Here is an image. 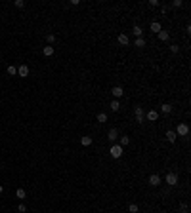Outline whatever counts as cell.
Segmentation results:
<instances>
[{
	"mask_svg": "<svg viewBox=\"0 0 191 213\" xmlns=\"http://www.w3.org/2000/svg\"><path fill=\"white\" fill-rule=\"evenodd\" d=\"M128 211H130V213H138V206L136 204H130V206H128Z\"/></svg>",
	"mask_w": 191,
	"mask_h": 213,
	"instance_id": "obj_24",
	"label": "cell"
},
{
	"mask_svg": "<svg viewBox=\"0 0 191 213\" xmlns=\"http://www.w3.org/2000/svg\"><path fill=\"white\" fill-rule=\"evenodd\" d=\"M54 46H44V48H42V53L46 55V57H50V55H54Z\"/></svg>",
	"mask_w": 191,
	"mask_h": 213,
	"instance_id": "obj_14",
	"label": "cell"
},
{
	"mask_svg": "<svg viewBox=\"0 0 191 213\" xmlns=\"http://www.w3.org/2000/svg\"><path fill=\"white\" fill-rule=\"evenodd\" d=\"M8 74H10V76H13V74H17V67H13V65H10V67H8Z\"/></svg>",
	"mask_w": 191,
	"mask_h": 213,
	"instance_id": "obj_23",
	"label": "cell"
},
{
	"mask_svg": "<svg viewBox=\"0 0 191 213\" xmlns=\"http://www.w3.org/2000/svg\"><path fill=\"white\" fill-rule=\"evenodd\" d=\"M180 6H184L182 0H174V2H172V8H180Z\"/></svg>",
	"mask_w": 191,
	"mask_h": 213,
	"instance_id": "obj_27",
	"label": "cell"
},
{
	"mask_svg": "<svg viewBox=\"0 0 191 213\" xmlns=\"http://www.w3.org/2000/svg\"><path fill=\"white\" fill-rule=\"evenodd\" d=\"M149 29H151V33H155V34L163 30V27H161V23H159V21H153L151 25H149Z\"/></svg>",
	"mask_w": 191,
	"mask_h": 213,
	"instance_id": "obj_9",
	"label": "cell"
},
{
	"mask_svg": "<svg viewBox=\"0 0 191 213\" xmlns=\"http://www.w3.org/2000/svg\"><path fill=\"white\" fill-rule=\"evenodd\" d=\"M145 118H147V120H151V122H155V120H159V112L157 111H149L145 114Z\"/></svg>",
	"mask_w": 191,
	"mask_h": 213,
	"instance_id": "obj_12",
	"label": "cell"
},
{
	"mask_svg": "<svg viewBox=\"0 0 191 213\" xmlns=\"http://www.w3.org/2000/svg\"><path fill=\"white\" fill-rule=\"evenodd\" d=\"M176 139H178L176 131H172V129H168V131H166V141H168V143H174V141H176Z\"/></svg>",
	"mask_w": 191,
	"mask_h": 213,
	"instance_id": "obj_10",
	"label": "cell"
},
{
	"mask_svg": "<svg viewBox=\"0 0 191 213\" xmlns=\"http://www.w3.org/2000/svg\"><path fill=\"white\" fill-rule=\"evenodd\" d=\"M180 211H182V213H187V204H182V206H180Z\"/></svg>",
	"mask_w": 191,
	"mask_h": 213,
	"instance_id": "obj_29",
	"label": "cell"
},
{
	"mask_svg": "<svg viewBox=\"0 0 191 213\" xmlns=\"http://www.w3.org/2000/svg\"><path fill=\"white\" fill-rule=\"evenodd\" d=\"M128 143H130V137H128V135H122L121 137V147H126Z\"/></svg>",
	"mask_w": 191,
	"mask_h": 213,
	"instance_id": "obj_22",
	"label": "cell"
},
{
	"mask_svg": "<svg viewBox=\"0 0 191 213\" xmlns=\"http://www.w3.org/2000/svg\"><path fill=\"white\" fill-rule=\"evenodd\" d=\"M109 108L113 112H118L121 111V103H118V99H115V101H111V105H109Z\"/></svg>",
	"mask_w": 191,
	"mask_h": 213,
	"instance_id": "obj_15",
	"label": "cell"
},
{
	"mask_svg": "<svg viewBox=\"0 0 191 213\" xmlns=\"http://www.w3.org/2000/svg\"><path fill=\"white\" fill-rule=\"evenodd\" d=\"M134 34H136V38H142V34H143V29L140 27V25H134Z\"/></svg>",
	"mask_w": 191,
	"mask_h": 213,
	"instance_id": "obj_16",
	"label": "cell"
},
{
	"mask_svg": "<svg viewBox=\"0 0 191 213\" xmlns=\"http://www.w3.org/2000/svg\"><path fill=\"white\" fill-rule=\"evenodd\" d=\"M46 40H48V44H54L55 42V34H48V36H46Z\"/></svg>",
	"mask_w": 191,
	"mask_h": 213,
	"instance_id": "obj_25",
	"label": "cell"
},
{
	"mask_svg": "<svg viewBox=\"0 0 191 213\" xmlns=\"http://www.w3.org/2000/svg\"><path fill=\"white\" fill-rule=\"evenodd\" d=\"M164 183H166V185H170V186L178 185V175H176V173H168L166 177H164Z\"/></svg>",
	"mask_w": 191,
	"mask_h": 213,
	"instance_id": "obj_4",
	"label": "cell"
},
{
	"mask_svg": "<svg viewBox=\"0 0 191 213\" xmlns=\"http://www.w3.org/2000/svg\"><path fill=\"white\" fill-rule=\"evenodd\" d=\"M111 93H113V97H115V99H118V97H122V93H124V90H122L121 86H115L111 90Z\"/></svg>",
	"mask_w": 191,
	"mask_h": 213,
	"instance_id": "obj_8",
	"label": "cell"
},
{
	"mask_svg": "<svg viewBox=\"0 0 191 213\" xmlns=\"http://www.w3.org/2000/svg\"><path fill=\"white\" fill-rule=\"evenodd\" d=\"M134 46H136V48H143V46H145V40H143V36H142V38H136V40H134Z\"/></svg>",
	"mask_w": 191,
	"mask_h": 213,
	"instance_id": "obj_20",
	"label": "cell"
},
{
	"mask_svg": "<svg viewBox=\"0 0 191 213\" xmlns=\"http://www.w3.org/2000/svg\"><path fill=\"white\" fill-rule=\"evenodd\" d=\"M15 196H17L19 200H25V198H27V192H25V189H17V190H15Z\"/></svg>",
	"mask_w": 191,
	"mask_h": 213,
	"instance_id": "obj_18",
	"label": "cell"
},
{
	"mask_svg": "<svg viewBox=\"0 0 191 213\" xmlns=\"http://www.w3.org/2000/svg\"><path fill=\"white\" fill-rule=\"evenodd\" d=\"M157 36H159V40H163V42H168V38H170L168 30H161V33H157Z\"/></svg>",
	"mask_w": 191,
	"mask_h": 213,
	"instance_id": "obj_13",
	"label": "cell"
},
{
	"mask_svg": "<svg viewBox=\"0 0 191 213\" xmlns=\"http://www.w3.org/2000/svg\"><path fill=\"white\" fill-rule=\"evenodd\" d=\"M107 139H109V141H117V139H118V129L117 128H111L109 133H107Z\"/></svg>",
	"mask_w": 191,
	"mask_h": 213,
	"instance_id": "obj_6",
	"label": "cell"
},
{
	"mask_svg": "<svg viewBox=\"0 0 191 213\" xmlns=\"http://www.w3.org/2000/svg\"><path fill=\"white\" fill-rule=\"evenodd\" d=\"M134 114H136V122L138 124H143V120H145V112H143V108L142 107H136Z\"/></svg>",
	"mask_w": 191,
	"mask_h": 213,
	"instance_id": "obj_3",
	"label": "cell"
},
{
	"mask_svg": "<svg viewBox=\"0 0 191 213\" xmlns=\"http://www.w3.org/2000/svg\"><path fill=\"white\" fill-rule=\"evenodd\" d=\"M17 74H19V76H27V74H29V67H27V65H19V67H17Z\"/></svg>",
	"mask_w": 191,
	"mask_h": 213,
	"instance_id": "obj_11",
	"label": "cell"
},
{
	"mask_svg": "<svg viewBox=\"0 0 191 213\" xmlns=\"http://www.w3.org/2000/svg\"><path fill=\"white\" fill-rule=\"evenodd\" d=\"M0 169H2V168H0Z\"/></svg>",
	"mask_w": 191,
	"mask_h": 213,
	"instance_id": "obj_33",
	"label": "cell"
},
{
	"mask_svg": "<svg viewBox=\"0 0 191 213\" xmlns=\"http://www.w3.org/2000/svg\"><path fill=\"white\" fill-rule=\"evenodd\" d=\"M17 211L25 213V211H27V206H25V204H19V206H17Z\"/></svg>",
	"mask_w": 191,
	"mask_h": 213,
	"instance_id": "obj_28",
	"label": "cell"
},
{
	"mask_svg": "<svg viewBox=\"0 0 191 213\" xmlns=\"http://www.w3.org/2000/svg\"><path fill=\"white\" fill-rule=\"evenodd\" d=\"M149 185H151V186H159V185H161V175H157V173L149 175Z\"/></svg>",
	"mask_w": 191,
	"mask_h": 213,
	"instance_id": "obj_5",
	"label": "cell"
},
{
	"mask_svg": "<svg viewBox=\"0 0 191 213\" xmlns=\"http://www.w3.org/2000/svg\"><path fill=\"white\" fill-rule=\"evenodd\" d=\"M187 133H189V126L185 122H180L178 128H176V135H182L184 137V135H187Z\"/></svg>",
	"mask_w": 191,
	"mask_h": 213,
	"instance_id": "obj_1",
	"label": "cell"
},
{
	"mask_svg": "<svg viewBox=\"0 0 191 213\" xmlns=\"http://www.w3.org/2000/svg\"><path fill=\"white\" fill-rule=\"evenodd\" d=\"M80 145H82V147H90V145H92V137H90V135L82 137V139H80Z\"/></svg>",
	"mask_w": 191,
	"mask_h": 213,
	"instance_id": "obj_17",
	"label": "cell"
},
{
	"mask_svg": "<svg viewBox=\"0 0 191 213\" xmlns=\"http://www.w3.org/2000/svg\"><path fill=\"white\" fill-rule=\"evenodd\" d=\"M97 122H100V124H105V122H107V114H105V112H100V114H97Z\"/></svg>",
	"mask_w": 191,
	"mask_h": 213,
	"instance_id": "obj_21",
	"label": "cell"
},
{
	"mask_svg": "<svg viewBox=\"0 0 191 213\" xmlns=\"http://www.w3.org/2000/svg\"><path fill=\"white\" fill-rule=\"evenodd\" d=\"M161 111H163V114H170V112H172V105H168V103H164V105L161 107Z\"/></svg>",
	"mask_w": 191,
	"mask_h": 213,
	"instance_id": "obj_19",
	"label": "cell"
},
{
	"mask_svg": "<svg viewBox=\"0 0 191 213\" xmlns=\"http://www.w3.org/2000/svg\"><path fill=\"white\" fill-rule=\"evenodd\" d=\"M109 152H111V158H121L122 156V147L121 145H113Z\"/></svg>",
	"mask_w": 191,
	"mask_h": 213,
	"instance_id": "obj_2",
	"label": "cell"
},
{
	"mask_svg": "<svg viewBox=\"0 0 191 213\" xmlns=\"http://www.w3.org/2000/svg\"><path fill=\"white\" fill-rule=\"evenodd\" d=\"M149 6H153V8H157V6H159V2H157V0H151V2H149Z\"/></svg>",
	"mask_w": 191,
	"mask_h": 213,
	"instance_id": "obj_31",
	"label": "cell"
},
{
	"mask_svg": "<svg viewBox=\"0 0 191 213\" xmlns=\"http://www.w3.org/2000/svg\"><path fill=\"white\" fill-rule=\"evenodd\" d=\"M170 51H172V53H178V51H180V46H178V44H172V46H170Z\"/></svg>",
	"mask_w": 191,
	"mask_h": 213,
	"instance_id": "obj_26",
	"label": "cell"
},
{
	"mask_svg": "<svg viewBox=\"0 0 191 213\" xmlns=\"http://www.w3.org/2000/svg\"><path fill=\"white\" fill-rule=\"evenodd\" d=\"M15 6H17V8H23L25 2H23V0H15Z\"/></svg>",
	"mask_w": 191,
	"mask_h": 213,
	"instance_id": "obj_30",
	"label": "cell"
},
{
	"mask_svg": "<svg viewBox=\"0 0 191 213\" xmlns=\"http://www.w3.org/2000/svg\"><path fill=\"white\" fill-rule=\"evenodd\" d=\"M118 44H121V46H128V44H130V38H128V34H124V33L118 34Z\"/></svg>",
	"mask_w": 191,
	"mask_h": 213,
	"instance_id": "obj_7",
	"label": "cell"
},
{
	"mask_svg": "<svg viewBox=\"0 0 191 213\" xmlns=\"http://www.w3.org/2000/svg\"><path fill=\"white\" fill-rule=\"evenodd\" d=\"M2 190H4V189H2V185H0V194H2Z\"/></svg>",
	"mask_w": 191,
	"mask_h": 213,
	"instance_id": "obj_32",
	"label": "cell"
}]
</instances>
